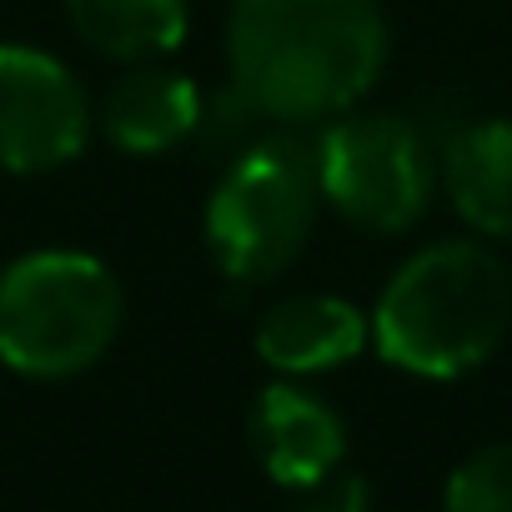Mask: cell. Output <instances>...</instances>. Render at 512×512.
Listing matches in <instances>:
<instances>
[{
	"instance_id": "6da1fadb",
	"label": "cell",
	"mask_w": 512,
	"mask_h": 512,
	"mask_svg": "<svg viewBox=\"0 0 512 512\" xmlns=\"http://www.w3.org/2000/svg\"><path fill=\"white\" fill-rule=\"evenodd\" d=\"M392 31L377 0H231V86L277 126L352 111L387 71Z\"/></svg>"
},
{
	"instance_id": "7a4b0ae2",
	"label": "cell",
	"mask_w": 512,
	"mask_h": 512,
	"mask_svg": "<svg viewBox=\"0 0 512 512\" xmlns=\"http://www.w3.org/2000/svg\"><path fill=\"white\" fill-rule=\"evenodd\" d=\"M507 327L512 272L492 246L467 236L412 251L372 307V342L382 362L427 382H452L492 362Z\"/></svg>"
},
{
	"instance_id": "3957f363",
	"label": "cell",
	"mask_w": 512,
	"mask_h": 512,
	"mask_svg": "<svg viewBox=\"0 0 512 512\" xmlns=\"http://www.w3.org/2000/svg\"><path fill=\"white\" fill-rule=\"evenodd\" d=\"M317 211V136H307V126H282L246 141L226 161L206 201V251L221 277L262 287L302 256Z\"/></svg>"
},
{
	"instance_id": "277c9868",
	"label": "cell",
	"mask_w": 512,
	"mask_h": 512,
	"mask_svg": "<svg viewBox=\"0 0 512 512\" xmlns=\"http://www.w3.org/2000/svg\"><path fill=\"white\" fill-rule=\"evenodd\" d=\"M126 297L101 256L26 251L0 272V367L31 382L91 372L121 337Z\"/></svg>"
},
{
	"instance_id": "5b68a950",
	"label": "cell",
	"mask_w": 512,
	"mask_h": 512,
	"mask_svg": "<svg viewBox=\"0 0 512 512\" xmlns=\"http://www.w3.org/2000/svg\"><path fill=\"white\" fill-rule=\"evenodd\" d=\"M322 201L362 231H412L437 191L442 161L417 121L397 111H342L317 136Z\"/></svg>"
},
{
	"instance_id": "8992f818",
	"label": "cell",
	"mask_w": 512,
	"mask_h": 512,
	"mask_svg": "<svg viewBox=\"0 0 512 512\" xmlns=\"http://www.w3.org/2000/svg\"><path fill=\"white\" fill-rule=\"evenodd\" d=\"M91 101L66 61L0 41V171L46 176L71 166L91 141Z\"/></svg>"
},
{
	"instance_id": "52a82bcc",
	"label": "cell",
	"mask_w": 512,
	"mask_h": 512,
	"mask_svg": "<svg viewBox=\"0 0 512 512\" xmlns=\"http://www.w3.org/2000/svg\"><path fill=\"white\" fill-rule=\"evenodd\" d=\"M246 442H251V457L262 462V472L277 487L312 492L342 467L347 422L337 417V407L327 397L282 377L256 392L251 417H246Z\"/></svg>"
},
{
	"instance_id": "ba28073f",
	"label": "cell",
	"mask_w": 512,
	"mask_h": 512,
	"mask_svg": "<svg viewBox=\"0 0 512 512\" xmlns=\"http://www.w3.org/2000/svg\"><path fill=\"white\" fill-rule=\"evenodd\" d=\"M372 342V317L337 292H297L256 327V352L282 377H317L347 367Z\"/></svg>"
},
{
	"instance_id": "9c48e42d",
	"label": "cell",
	"mask_w": 512,
	"mask_h": 512,
	"mask_svg": "<svg viewBox=\"0 0 512 512\" xmlns=\"http://www.w3.org/2000/svg\"><path fill=\"white\" fill-rule=\"evenodd\" d=\"M201 91L186 71L171 66H131L101 106V136L126 151V156H166L176 146H186L201 126Z\"/></svg>"
},
{
	"instance_id": "30bf717a",
	"label": "cell",
	"mask_w": 512,
	"mask_h": 512,
	"mask_svg": "<svg viewBox=\"0 0 512 512\" xmlns=\"http://www.w3.org/2000/svg\"><path fill=\"white\" fill-rule=\"evenodd\" d=\"M442 186L477 236L512 241V116L452 131L442 146Z\"/></svg>"
},
{
	"instance_id": "8fae6325",
	"label": "cell",
	"mask_w": 512,
	"mask_h": 512,
	"mask_svg": "<svg viewBox=\"0 0 512 512\" xmlns=\"http://www.w3.org/2000/svg\"><path fill=\"white\" fill-rule=\"evenodd\" d=\"M71 31L106 61L146 66L186 41V0H66Z\"/></svg>"
},
{
	"instance_id": "7c38bea8",
	"label": "cell",
	"mask_w": 512,
	"mask_h": 512,
	"mask_svg": "<svg viewBox=\"0 0 512 512\" xmlns=\"http://www.w3.org/2000/svg\"><path fill=\"white\" fill-rule=\"evenodd\" d=\"M447 512H512V442H487L462 457L442 487Z\"/></svg>"
},
{
	"instance_id": "4fadbf2b",
	"label": "cell",
	"mask_w": 512,
	"mask_h": 512,
	"mask_svg": "<svg viewBox=\"0 0 512 512\" xmlns=\"http://www.w3.org/2000/svg\"><path fill=\"white\" fill-rule=\"evenodd\" d=\"M292 512H372V502H367V487H362V482H347V487H337L332 497L302 502V507H292Z\"/></svg>"
}]
</instances>
